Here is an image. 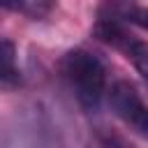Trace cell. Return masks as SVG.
Listing matches in <instances>:
<instances>
[{
  "mask_svg": "<svg viewBox=\"0 0 148 148\" xmlns=\"http://www.w3.org/2000/svg\"><path fill=\"white\" fill-rule=\"evenodd\" d=\"M99 16H109V18H118V21H127L141 30L148 32V7H141V5H118V2H109V5H102L99 7Z\"/></svg>",
  "mask_w": 148,
  "mask_h": 148,
  "instance_id": "cell-3",
  "label": "cell"
},
{
  "mask_svg": "<svg viewBox=\"0 0 148 148\" xmlns=\"http://www.w3.org/2000/svg\"><path fill=\"white\" fill-rule=\"evenodd\" d=\"M125 58L132 60V65L136 67V72L148 81V42H141L132 35V39L127 42V46L123 49Z\"/></svg>",
  "mask_w": 148,
  "mask_h": 148,
  "instance_id": "cell-6",
  "label": "cell"
},
{
  "mask_svg": "<svg viewBox=\"0 0 148 148\" xmlns=\"http://www.w3.org/2000/svg\"><path fill=\"white\" fill-rule=\"evenodd\" d=\"M109 104L118 118L132 125L136 132L148 136V106L143 104L139 90L130 81H116L109 90Z\"/></svg>",
  "mask_w": 148,
  "mask_h": 148,
  "instance_id": "cell-2",
  "label": "cell"
},
{
  "mask_svg": "<svg viewBox=\"0 0 148 148\" xmlns=\"http://www.w3.org/2000/svg\"><path fill=\"white\" fill-rule=\"evenodd\" d=\"M99 141L104 143V148H134L132 143H127L120 134H116L111 130H102L99 132Z\"/></svg>",
  "mask_w": 148,
  "mask_h": 148,
  "instance_id": "cell-8",
  "label": "cell"
},
{
  "mask_svg": "<svg viewBox=\"0 0 148 148\" xmlns=\"http://www.w3.org/2000/svg\"><path fill=\"white\" fill-rule=\"evenodd\" d=\"M0 86L5 90H12V88H18L21 86V72L16 67V46L12 39H2V46H0Z\"/></svg>",
  "mask_w": 148,
  "mask_h": 148,
  "instance_id": "cell-5",
  "label": "cell"
},
{
  "mask_svg": "<svg viewBox=\"0 0 148 148\" xmlns=\"http://www.w3.org/2000/svg\"><path fill=\"white\" fill-rule=\"evenodd\" d=\"M92 32H95V37L99 42H104V44H109V46H113L118 51H123L127 46V42L132 39V35L123 28V21L109 18V16H99L95 28H92Z\"/></svg>",
  "mask_w": 148,
  "mask_h": 148,
  "instance_id": "cell-4",
  "label": "cell"
},
{
  "mask_svg": "<svg viewBox=\"0 0 148 148\" xmlns=\"http://www.w3.org/2000/svg\"><path fill=\"white\" fill-rule=\"evenodd\" d=\"M62 74L79 104L88 111H95L106 92V69L102 60L86 49H74L62 58Z\"/></svg>",
  "mask_w": 148,
  "mask_h": 148,
  "instance_id": "cell-1",
  "label": "cell"
},
{
  "mask_svg": "<svg viewBox=\"0 0 148 148\" xmlns=\"http://www.w3.org/2000/svg\"><path fill=\"white\" fill-rule=\"evenodd\" d=\"M7 9H14V12H21L30 18H44L51 9H53V2H46V0H21V2H5Z\"/></svg>",
  "mask_w": 148,
  "mask_h": 148,
  "instance_id": "cell-7",
  "label": "cell"
}]
</instances>
